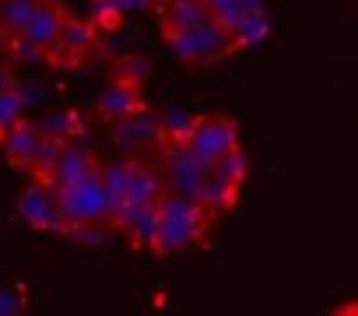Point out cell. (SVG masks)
I'll return each mask as SVG.
<instances>
[{
    "label": "cell",
    "mask_w": 358,
    "mask_h": 316,
    "mask_svg": "<svg viewBox=\"0 0 358 316\" xmlns=\"http://www.w3.org/2000/svg\"><path fill=\"white\" fill-rule=\"evenodd\" d=\"M116 78H123V81H130V85L144 88V81H148V64H144L141 57H123V60H120Z\"/></svg>",
    "instance_id": "e0dca14e"
},
{
    "label": "cell",
    "mask_w": 358,
    "mask_h": 316,
    "mask_svg": "<svg viewBox=\"0 0 358 316\" xmlns=\"http://www.w3.org/2000/svg\"><path fill=\"white\" fill-rule=\"evenodd\" d=\"M162 39L172 50V57L183 60L187 67H215L243 50L236 32L225 29L222 22H208L201 29H165Z\"/></svg>",
    "instance_id": "7a4b0ae2"
},
{
    "label": "cell",
    "mask_w": 358,
    "mask_h": 316,
    "mask_svg": "<svg viewBox=\"0 0 358 316\" xmlns=\"http://www.w3.org/2000/svg\"><path fill=\"white\" fill-rule=\"evenodd\" d=\"M67 8L60 4V0H36V11L25 25V32L18 39H11V46L22 53V57H43L64 32L67 25Z\"/></svg>",
    "instance_id": "3957f363"
},
{
    "label": "cell",
    "mask_w": 358,
    "mask_h": 316,
    "mask_svg": "<svg viewBox=\"0 0 358 316\" xmlns=\"http://www.w3.org/2000/svg\"><path fill=\"white\" fill-rule=\"evenodd\" d=\"M8 88H15V74L8 71V64H0V92H8Z\"/></svg>",
    "instance_id": "d6986e66"
},
{
    "label": "cell",
    "mask_w": 358,
    "mask_h": 316,
    "mask_svg": "<svg viewBox=\"0 0 358 316\" xmlns=\"http://www.w3.org/2000/svg\"><path fill=\"white\" fill-rule=\"evenodd\" d=\"M204 4L211 8L215 22H222L225 29H236L239 18H243V8H239V0H204Z\"/></svg>",
    "instance_id": "2e32d148"
},
{
    "label": "cell",
    "mask_w": 358,
    "mask_h": 316,
    "mask_svg": "<svg viewBox=\"0 0 358 316\" xmlns=\"http://www.w3.org/2000/svg\"><path fill=\"white\" fill-rule=\"evenodd\" d=\"M187 144L194 148V155L204 166H215L218 158H225L229 151L239 148V127L232 116H218V113H204L194 120V130L187 137Z\"/></svg>",
    "instance_id": "277c9868"
},
{
    "label": "cell",
    "mask_w": 358,
    "mask_h": 316,
    "mask_svg": "<svg viewBox=\"0 0 358 316\" xmlns=\"http://www.w3.org/2000/svg\"><path fill=\"white\" fill-rule=\"evenodd\" d=\"M113 127V137L120 148L127 151H144V148H158L162 144V113H155L148 102L141 109H134L130 116L109 123Z\"/></svg>",
    "instance_id": "8992f818"
},
{
    "label": "cell",
    "mask_w": 358,
    "mask_h": 316,
    "mask_svg": "<svg viewBox=\"0 0 358 316\" xmlns=\"http://www.w3.org/2000/svg\"><path fill=\"white\" fill-rule=\"evenodd\" d=\"M239 194H243V183H232V180H222V176H211L208 173L204 190H201L197 201L218 218V215H225V211H232L239 204Z\"/></svg>",
    "instance_id": "7c38bea8"
},
{
    "label": "cell",
    "mask_w": 358,
    "mask_h": 316,
    "mask_svg": "<svg viewBox=\"0 0 358 316\" xmlns=\"http://www.w3.org/2000/svg\"><path fill=\"white\" fill-rule=\"evenodd\" d=\"M158 32L165 29H201L208 22H215L211 8L204 0H158Z\"/></svg>",
    "instance_id": "30bf717a"
},
{
    "label": "cell",
    "mask_w": 358,
    "mask_h": 316,
    "mask_svg": "<svg viewBox=\"0 0 358 316\" xmlns=\"http://www.w3.org/2000/svg\"><path fill=\"white\" fill-rule=\"evenodd\" d=\"M99 166H102V162H99V155H95L88 144H81V137H78V141H67V144L60 148L57 162H53V169L46 173L43 183H50L53 190H60V187H67V183H74V180L95 173Z\"/></svg>",
    "instance_id": "ba28073f"
},
{
    "label": "cell",
    "mask_w": 358,
    "mask_h": 316,
    "mask_svg": "<svg viewBox=\"0 0 358 316\" xmlns=\"http://www.w3.org/2000/svg\"><path fill=\"white\" fill-rule=\"evenodd\" d=\"M18 120H25V102H22V92L18 88H8L0 92V137H4Z\"/></svg>",
    "instance_id": "9a60e30c"
},
{
    "label": "cell",
    "mask_w": 358,
    "mask_h": 316,
    "mask_svg": "<svg viewBox=\"0 0 358 316\" xmlns=\"http://www.w3.org/2000/svg\"><path fill=\"white\" fill-rule=\"evenodd\" d=\"M25 309V295H18L15 288H0V313H22Z\"/></svg>",
    "instance_id": "ac0fdd59"
},
{
    "label": "cell",
    "mask_w": 358,
    "mask_h": 316,
    "mask_svg": "<svg viewBox=\"0 0 358 316\" xmlns=\"http://www.w3.org/2000/svg\"><path fill=\"white\" fill-rule=\"evenodd\" d=\"M141 92H144V88H137V85H130V81H123V78H113V85H106V88L99 92L95 113H99L106 123H116V120H123V116H130L134 109L144 106V95H141Z\"/></svg>",
    "instance_id": "9c48e42d"
},
{
    "label": "cell",
    "mask_w": 358,
    "mask_h": 316,
    "mask_svg": "<svg viewBox=\"0 0 358 316\" xmlns=\"http://www.w3.org/2000/svg\"><path fill=\"white\" fill-rule=\"evenodd\" d=\"M43 134H50V137H57V141H78L81 134H85V116L81 113H74V109H67V113H53L46 123H43Z\"/></svg>",
    "instance_id": "4fadbf2b"
},
{
    "label": "cell",
    "mask_w": 358,
    "mask_h": 316,
    "mask_svg": "<svg viewBox=\"0 0 358 316\" xmlns=\"http://www.w3.org/2000/svg\"><path fill=\"white\" fill-rule=\"evenodd\" d=\"M215 215L187 194L165 190L158 197V239H155V253L158 257H172V253H187L208 243Z\"/></svg>",
    "instance_id": "6da1fadb"
},
{
    "label": "cell",
    "mask_w": 358,
    "mask_h": 316,
    "mask_svg": "<svg viewBox=\"0 0 358 316\" xmlns=\"http://www.w3.org/2000/svg\"><path fill=\"white\" fill-rule=\"evenodd\" d=\"M18 215L29 229L36 232H60L64 229V215H60V197L50 183L32 180L22 197H18Z\"/></svg>",
    "instance_id": "5b68a950"
},
{
    "label": "cell",
    "mask_w": 358,
    "mask_h": 316,
    "mask_svg": "<svg viewBox=\"0 0 358 316\" xmlns=\"http://www.w3.org/2000/svg\"><path fill=\"white\" fill-rule=\"evenodd\" d=\"M39 144H43V127H36V123H29V120H18L4 137H0L4 158H8L11 166L25 169V173H29V166H32V158H36Z\"/></svg>",
    "instance_id": "8fae6325"
},
{
    "label": "cell",
    "mask_w": 358,
    "mask_h": 316,
    "mask_svg": "<svg viewBox=\"0 0 358 316\" xmlns=\"http://www.w3.org/2000/svg\"><path fill=\"white\" fill-rule=\"evenodd\" d=\"M113 232H123L137 250H151L155 253V239H158V204H123L113 215Z\"/></svg>",
    "instance_id": "52a82bcc"
},
{
    "label": "cell",
    "mask_w": 358,
    "mask_h": 316,
    "mask_svg": "<svg viewBox=\"0 0 358 316\" xmlns=\"http://www.w3.org/2000/svg\"><path fill=\"white\" fill-rule=\"evenodd\" d=\"M211 176H222V180H232V183H246V173H250V158L243 151V144L236 151H229L225 158H218L215 166H208Z\"/></svg>",
    "instance_id": "5bb4252c"
}]
</instances>
